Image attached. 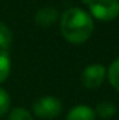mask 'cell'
Returning <instances> with one entry per match:
<instances>
[{"label": "cell", "mask_w": 119, "mask_h": 120, "mask_svg": "<svg viewBox=\"0 0 119 120\" xmlns=\"http://www.w3.org/2000/svg\"><path fill=\"white\" fill-rule=\"evenodd\" d=\"M12 32H10L9 27L0 22V50L8 51L12 45Z\"/></svg>", "instance_id": "9"}, {"label": "cell", "mask_w": 119, "mask_h": 120, "mask_svg": "<svg viewBox=\"0 0 119 120\" xmlns=\"http://www.w3.org/2000/svg\"><path fill=\"white\" fill-rule=\"evenodd\" d=\"M67 120H95V111L87 105H77L69 110Z\"/></svg>", "instance_id": "5"}, {"label": "cell", "mask_w": 119, "mask_h": 120, "mask_svg": "<svg viewBox=\"0 0 119 120\" xmlns=\"http://www.w3.org/2000/svg\"><path fill=\"white\" fill-rule=\"evenodd\" d=\"M56 19H58V12H56L55 8H51V7L40 9L35 17L36 23L41 26V27H49L53 23H55Z\"/></svg>", "instance_id": "6"}, {"label": "cell", "mask_w": 119, "mask_h": 120, "mask_svg": "<svg viewBox=\"0 0 119 120\" xmlns=\"http://www.w3.org/2000/svg\"><path fill=\"white\" fill-rule=\"evenodd\" d=\"M10 72V59L8 51L0 50V83L5 81Z\"/></svg>", "instance_id": "8"}, {"label": "cell", "mask_w": 119, "mask_h": 120, "mask_svg": "<svg viewBox=\"0 0 119 120\" xmlns=\"http://www.w3.org/2000/svg\"><path fill=\"white\" fill-rule=\"evenodd\" d=\"M60 31L68 42L74 45L83 44L92 36V17L81 8H69L61 14Z\"/></svg>", "instance_id": "1"}, {"label": "cell", "mask_w": 119, "mask_h": 120, "mask_svg": "<svg viewBox=\"0 0 119 120\" xmlns=\"http://www.w3.org/2000/svg\"><path fill=\"white\" fill-rule=\"evenodd\" d=\"M10 107V97L3 88H0V116L5 115Z\"/></svg>", "instance_id": "12"}, {"label": "cell", "mask_w": 119, "mask_h": 120, "mask_svg": "<svg viewBox=\"0 0 119 120\" xmlns=\"http://www.w3.org/2000/svg\"><path fill=\"white\" fill-rule=\"evenodd\" d=\"M8 120H33V119H32V115L30 114V111H27L26 109L15 107L9 114V119Z\"/></svg>", "instance_id": "11"}, {"label": "cell", "mask_w": 119, "mask_h": 120, "mask_svg": "<svg viewBox=\"0 0 119 120\" xmlns=\"http://www.w3.org/2000/svg\"><path fill=\"white\" fill-rule=\"evenodd\" d=\"M88 7L92 17L101 22L114 21L119 15V0H91Z\"/></svg>", "instance_id": "2"}, {"label": "cell", "mask_w": 119, "mask_h": 120, "mask_svg": "<svg viewBox=\"0 0 119 120\" xmlns=\"http://www.w3.org/2000/svg\"><path fill=\"white\" fill-rule=\"evenodd\" d=\"M115 112H117V106L109 101L100 102L95 110V114H97L103 119H110L113 115H115Z\"/></svg>", "instance_id": "7"}, {"label": "cell", "mask_w": 119, "mask_h": 120, "mask_svg": "<svg viewBox=\"0 0 119 120\" xmlns=\"http://www.w3.org/2000/svg\"><path fill=\"white\" fill-rule=\"evenodd\" d=\"M105 74H106V69L104 65L91 64L87 68H84V70L82 72V75H81L82 84L88 90H95V88L100 87L101 83L104 82Z\"/></svg>", "instance_id": "4"}, {"label": "cell", "mask_w": 119, "mask_h": 120, "mask_svg": "<svg viewBox=\"0 0 119 120\" xmlns=\"http://www.w3.org/2000/svg\"><path fill=\"white\" fill-rule=\"evenodd\" d=\"M107 77H109L110 84L119 92V58L111 63L107 70Z\"/></svg>", "instance_id": "10"}, {"label": "cell", "mask_w": 119, "mask_h": 120, "mask_svg": "<svg viewBox=\"0 0 119 120\" xmlns=\"http://www.w3.org/2000/svg\"><path fill=\"white\" fill-rule=\"evenodd\" d=\"M33 114L41 119H54L61 112V102L54 96H45L36 100L32 105Z\"/></svg>", "instance_id": "3"}]
</instances>
